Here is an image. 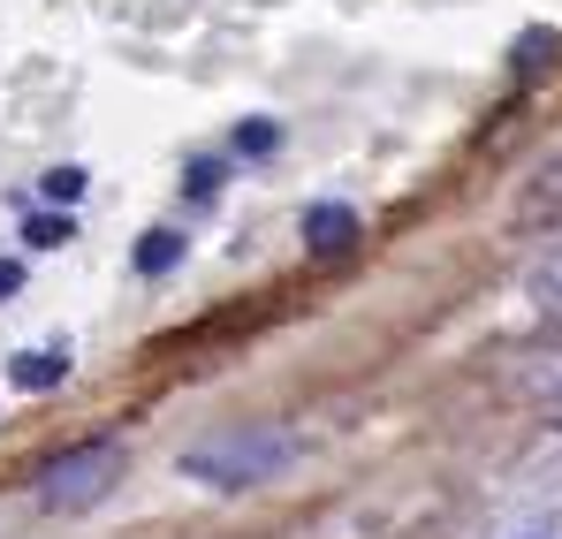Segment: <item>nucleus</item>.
I'll return each instance as SVG.
<instances>
[{"instance_id":"6","label":"nucleus","mask_w":562,"mask_h":539,"mask_svg":"<svg viewBox=\"0 0 562 539\" xmlns=\"http://www.w3.org/2000/svg\"><path fill=\"white\" fill-rule=\"evenodd\" d=\"M562 54V31H517V46H509V69L517 77H532V69H548Z\"/></svg>"},{"instance_id":"13","label":"nucleus","mask_w":562,"mask_h":539,"mask_svg":"<svg viewBox=\"0 0 562 539\" xmlns=\"http://www.w3.org/2000/svg\"><path fill=\"white\" fill-rule=\"evenodd\" d=\"M15 289H23V267H15V259H0V304H8Z\"/></svg>"},{"instance_id":"10","label":"nucleus","mask_w":562,"mask_h":539,"mask_svg":"<svg viewBox=\"0 0 562 539\" xmlns=\"http://www.w3.org/2000/svg\"><path fill=\"white\" fill-rule=\"evenodd\" d=\"M532 304H548V312H562V251L548 259V267L532 273Z\"/></svg>"},{"instance_id":"9","label":"nucleus","mask_w":562,"mask_h":539,"mask_svg":"<svg viewBox=\"0 0 562 539\" xmlns=\"http://www.w3.org/2000/svg\"><path fill=\"white\" fill-rule=\"evenodd\" d=\"M46 198H54V205H77V198H85V168H46Z\"/></svg>"},{"instance_id":"11","label":"nucleus","mask_w":562,"mask_h":539,"mask_svg":"<svg viewBox=\"0 0 562 539\" xmlns=\"http://www.w3.org/2000/svg\"><path fill=\"white\" fill-rule=\"evenodd\" d=\"M274 145H281L274 122H244V130H236V153H274Z\"/></svg>"},{"instance_id":"1","label":"nucleus","mask_w":562,"mask_h":539,"mask_svg":"<svg viewBox=\"0 0 562 539\" xmlns=\"http://www.w3.org/2000/svg\"><path fill=\"white\" fill-rule=\"evenodd\" d=\"M289 456H296V441H289L281 426L244 418V426H221V434L190 441L183 471H190V479H205V486H259V479H274Z\"/></svg>"},{"instance_id":"2","label":"nucleus","mask_w":562,"mask_h":539,"mask_svg":"<svg viewBox=\"0 0 562 539\" xmlns=\"http://www.w3.org/2000/svg\"><path fill=\"white\" fill-rule=\"evenodd\" d=\"M114 479H122V441H85V449L54 456L38 471V502L46 509H92L99 494H114Z\"/></svg>"},{"instance_id":"3","label":"nucleus","mask_w":562,"mask_h":539,"mask_svg":"<svg viewBox=\"0 0 562 539\" xmlns=\"http://www.w3.org/2000/svg\"><path fill=\"white\" fill-rule=\"evenodd\" d=\"M366 236V221L342 205V198H319V205H304V244L319 251V259H335V251H350Z\"/></svg>"},{"instance_id":"8","label":"nucleus","mask_w":562,"mask_h":539,"mask_svg":"<svg viewBox=\"0 0 562 539\" xmlns=\"http://www.w3.org/2000/svg\"><path fill=\"white\" fill-rule=\"evenodd\" d=\"M69 236H77L69 213H31V221H23V244H31V251H61Z\"/></svg>"},{"instance_id":"4","label":"nucleus","mask_w":562,"mask_h":539,"mask_svg":"<svg viewBox=\"0 0 562 539\" xmlns=\"http://www.w3.org/2000/svg\"><path fill=\"white\" fill-rule=\"evenodd\" d=\"M555 221H562V153L525 182V198H517V228H555Z\"/></svg>"},{"instance_id":"12","label":"nucleus","mask_w":562,"mask_h":539,"mask_svg":"<svg viewBox=\"0 0 562 539\" xmlns=\"http://www.w3.org/2000/svg\"><path fill=\"white\" fill-rule=\"evenodd\" d=\"M183 190H190V198H213V190H221V160H190Z\"/></svg>"},{"instance_id":"5","label":"nucleus","mask_w":562,"mask_h":539,"mask_svg":"<svg viewBox=\"0 0 562 539\" xmlns=\"http://www.w3.org/2000/svg\"><path fill=\"white\" fill-rule=\"evenodd\" d=\"M8 380H15L23 395H46V388L69 380V350H23V358L8 364Z\"/></svg>"},{"instance_id":"7","label":"nucleus","mask_w":562,"mask_h":539,"mask_svg":"<svg viewBox=\"0 0 562 539\" xmlns=\"http://www.w3.org/2000/svg\"><path fill=\"white\" fill-rule=\"evenodd\" d=\"M176 267H183V236L176 228H153L137 244V273H176Z\"/></svg>"}]
</instances>
